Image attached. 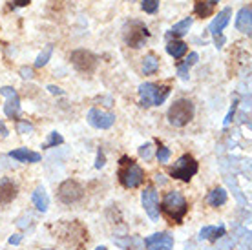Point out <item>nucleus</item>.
Masks as SVG:
<instances>
[{"instance_id":"obj_18","label":"nucleus","mask_w":252,"mask_h":250,"mask_svg":"<svg viewBox=\"0 0 252 250\" xmlns=\"http://www.w3.org/2000/svg\"><path fill=\"white\" fill-rule=\"evenodd\" d=\"M32 199H33V205L37 207L38 212H46L48 207H50V197H48V194H46V190L42 187L35 188Z\"/></svg>"},{"instance_id":"obj_1","label":"nucleus","mask_w":252,"mask_h":250,"mask_svg":"<svg viewBox=\"0 0 252 250\" xmlns=\"http://www.w3.org/2000/svg\"><path fill=\"white\" fill-rule=\"evenodd\" d=\"M117 175H119V181L125 188H137L145 183V170L126 156L121 157Z\"/></svg>"},{"instance_id":"obj_20","label":"nucleus","mask_w":252,"mask_h":250,"mask_svg":"<svg viewBox=\"0 0 252 250\" xmlns=\"http://www.w3.org/2000/svg\"><path fill=\"white\" fill-rule=\"evenodd\" d=\"M228 199V194L225 188H214L210 194H208L207 201L210 207H221V205H225Z\"/></svg>"},{"instance_id":"obj_21","label":"nucleus","mask_w":252,"mask_h":250,"mask_svg":"<svg viewBox=\"0 0 252 250\" xmlns=\"http://www.w3.org/2000/svg\"><path fill=\"white\" fill-rule=\"evenodd\" d=\"M197 59H199V55L192 51V53L187 57V61H185L183 64H179V66H177V75L181 77L183 81H189V71H190V68H192V66L197 62Z\"/></svg>"},{"instance_id":"obj_25","label":"nucleus","mask_w":252,"mask_h":250,"mask_svg":"<svg viewBox=\"0 0 252 250\" xmlns=\"http://www.w3.org/2000/svg\"><path fill=\"white\" fill-rule=\"evenodd\" d=\"M51 53H53V44H48L44 50L38 53V57L35 59V68H42V66H46L48 64V61L51 59Z\"/></svg>"},{"instance_id":"obj_11","label":"nucleus","mask_w":252,"mask_h":250,"mask_svg":"<svg viewBox=\"0 0 252 250\" xmlns=\"http://www.w3.org/2000/svg\"><path fill=\"white\" fill-rule=\"evenodd\" d=\"M146 250H172L174 249V238L166 232H159L145 239Z\"/></svg>"},{"instance_id":"obj_28","label":"nucleus","mask_w":252,"mask_h":250,"mask_svg":"<svg viewBox=\"0 0 252 250\" xmlns=\"http://www.w3.org/2000/svg\"><path fill=\"white\" fill-rule=\"evenodd\" d=\"M141 7H143V11H145V13H150V15H154V13L159 9V0H143Z\"/></svg>"},{"instance_id":"obj_7","label":"nucleus","mask_w":252,"mask_h":250,"mask_svg":"<svg viewBox=\"0 0 252 250\" xmlns=\"http://www.w3.org/2000/svg\"><path fill=\"white\" fill-rule=\"evenodd\" d=\"M69 61L75 66L77 71H81V73H94L99 66V57L94 55L88 50H75L69 57Z\"/></svg>"},{"instance_id":"obj_10","label":"nucleus","mask_w":252,"mask_h":250,"mask_svg":"<svg viewBox=\"0 0 252 250\" xmlns=\"http://www.w3.org/2000/svg\"><path fill=\"white\" fill-rule=\"evenodd\" d=\"M88 123H90V126H94L97 130H108V128L114 126L115 115L110 112H104V110L92 108L88 112Z\"/></svg>"},{"instance_id":"obj_23","label":"nucleus","mask_w":252,"mask_h":250,"mask_svg":"<svg viewBox=\"0 0 252 250\" xmlns=\"http://www.w3.org/2000/svg\"><path fill=\"white\" fill-rule=\"evenodd\" d=\"M159 69V59L154 53H148L143 61V73L145 75H154Z\"/></svg>"},{"instance_id":"obj_41","label":"nucleus","mask_w":252,"mask_h":250,"mask_svg":"<svg viewBox=\"0 0 252 250\" xmlns=\"http://www.w3.org/2000/svg\"><path fill=\"white\" fill-rule=\"evenodd\" d=\"M44 250H51V249H44Z\"/></svg>"},{"instance_id":"obj_3","label":"nucleus","mask_w":252,"mask_h":250,"mask_svg":"<svg viewBox=\"0 0 252 250\" xmlns=\"http://www.w3.org/2000/svg\"><path fill=\"white\" fill-rule=\"evenodd\" d=\"M123 38L125 42L133 48V50H139L146 44V40L150 38V31L141 20H130L123 26Z\"/></svg>"},{"instance_id":"obj_37","label":"nucleus","mask_w":252,"mask_h":250,"mask_svg":"<svg viewBox=\"0 0 252 250\" xmlns=\"http://www.w3.org/2000/svg\"><path fill=\"white\" fill-rule=\"evenodd\" d=\"M20 239H22V236H19V234H15V236H11L9 238V245H19Z\"/></svg>"},{"instance_id":"obj_15","label":"nucleus","mask_w":252,"mask_h":250,"mask_svg":"<svg viewBox=\"0 0 252 250\" xmlns=\"http://www.w3.org/2000/svg\"><path fill=\"white\" fill-rule=\"evenodd\" d=\"M236 28H238V31L245 33V35H251V31H252V7L251 6H245L240 9L238 17H236Z\"/></svg>"},{"instance_id":"obj_17","label":"nucleus","mask_w":252,"mask_h":250,"mask_svg":"<svg viewBox=\"0 0 252 250\" xmlns=\"http://www.w3.org/2000/svg\"><path fill=\"white\" fill-rule=\"evenodd\" d=\"M199 238L208 239V241H212V243H218L221 238H225V226H223V225H220V226H205V228H201Z\"/></svg>"},{"instance_id":"obj_4","label":"nucleus","mask_w":252,"mask_h":250,"mask_svg":"<svg viewBox=\"0 0 252 250\" xmlns=\"http://www.w3.org/2000/svg\"><path fill=\"white\" fill-rule=\"evenodd\" d=\"M161 208L176 223H181L185 219V216H187V212H189V205H187L185 197L179 192H168V194L164 195Z\"/></svg>"},{"instance_id":"obj_31","label":"nucleus","mask_w":252,"mask_h":250,"mask_svg":"<svg viewBox=\"0 0 252 250\" xmlns=\"http://www.w3.org/2000/svg\"><path fill=\"white\" fill-rule=\"evenodd\" d=\"M139 156L141 157H145L146 161L152 157V144H143L141 148H139Z\"/></svg>"},{"instance_id":"obj_38","label":"nucleus","mask_w":252,"mask_h":250,"mask_svg":"<svg viewBox=\"0 0 252 250\" xmlns=\"http://www.w3.org/2000/svg\"><path fill=\"white\" fill-rule=\"evenodd\" d=\"M223 44H225V37H221V35H218V37H216V48L220 50V48L223 46Z\"/></svg>"},{"instance_id":"obj_2","label":"nucleus","mask_w":252,"mask_h":250,"mask_svg":"<svg viewBox=\"0 0 252 250\" xmlns=\"http://www.w3.org/2000/svg\"><path fill=\"white\" fill-rule=\"evenodd\" d=\"M194 102L189 99H179L176 100L170 108H168V123L176 128H183L194 119Z\"/></svg>"},{"instance_id":"obj_14","label":"nucleus","mask_w":252,"mask_h":250,"mask_svg":"<svg viewBox=\"0 0 252 250\" xmlns=\"http://www.w3.org/2000/svg\"><path fill=\"white\" fill-rule=\"evenodd\" d=\"M158 84H152V82H145V84L139 86V102H141V106H154V99H156V94H158Z\"/></svg>"},{"instance_id":"obj_16","label":"nucleus","mask_w":252,"mask_h":250,"mask_svg":"<svg viewBox=\"0 0 252 250\" xmlns=\"http://www.w3.org/2000/svg\"><path fill=\"white\" fill-rule=\"evenodd\" d=\"M9 157L15 159V161H19V163H38L42 159V156L38 152H32L28 150V148H17V150H13L9 154Z\"/></svg>"},{"instance_id":"obj_26","label":"nucleus","mask_w":252,"mask_h":250,"mask_svg":"<svg viewBox=\"0 0 252 250\" xmlns=\"http://www.w3.org/2000/svg\"><path fill=\"white\" fill-rule=\"evenodd\" d=\"M64 143V137L59 133V131H51L50 137H48V141H46L44 144H42V148H55V146H59V144Z\"/></svg>"},{"instance_id":"obj_19","label":"nucleus","mask_w":252,"mask_h":250,"mask_svg":"<svg viewBox=\"0 0 252 250\" xmlns=\"http://www.w3.org/2000/svg\"><path fill=\"white\" fill-rule=\"evenodd\" d=\"M192 22H194V19H192V17H187V19H183L181 22L174 24V28L168 31V35H166V37L176 38V37H183V35H187V33H189V30H190V26H192Z\"/></svg>"},{"instance_id":"obj_24","label":"nucleus","mask_w":252,"mask_h":250,"mask_svg":"<svg viewBox=\"0 0 252 250\" xmlns=\"http://www.w3.org/2000/svg\"><path fill=\"white\" fill-rule=\"evenodd\" d=\"M194 11H195V15H199L201 19H207V17L212 15L214 6H212V4H208L207 0H197V2H195V6H194Z\"/></svg>"},{"instance_id":"obj_40","label":"nucleus","mask_w":252,"mask_h":250,"mask_svg":"<svg viewBox=\"0 0 252 250\" xmlns=\"http://www.w3.org/2000/svg\"><path fill=\"white\" fill-rule=\"evenodd\" d=\"M95 250H106V247H97Z\"/></svg>"},{"instance_id":"obj_29","label":"nucleus","mask_w":252,"mask_h":250,"mask_svg":"<svg viewBox=\"0 0 252 250\" xmlns=\"http://www.w3.org/2000/svg\"><path fill=\"white\" fill-rule=\"evenodd\" d=\"M158 161L159 163H166L168 159H170V150L166 148V146H163V144H159V148H158Z\"/></svg>"},{"instance_id":"obj_27","label":"nucleus","mask_w":252,"mask_h":250,"mask_svg":"<svg viewBox=\"0 0 252 250\" xmlns=\"http://www.w3.org/2000/svg\"><path fill=\"white\" fill-rule=\"evenodd\" d=\"M170 95V88L168 86H159L158 88V94H156V99H154V106H161L166 97Z\"/></svg>"},{"instance_id":"obj_35","label":"nucleus","mask_w":252,"mask_h":250,"mask_svg":"<svg viewBox=\"0 0 252 250\" xmlns=\"http://www.w3.org/2000/svg\"><path fill=\"white\" fill-rule=\"evenodd\" d=\"M30 4V0H13V7H24Z\"/></svg>"},{"instance_id":"obj_6","label":"nucleus","mask_w":252,"mask_h":250,"mask_svg":"<svg viewBox=\"0 0 252 250\" xmlns=\"http://www.w3.org/2000/svg\"><path fill=\"white\" fill-rule=\"evenodd\" d=\"M57 197L64 205H73L77 201H81L84 197V188L81 183H77L75 179H66L61 183V187L57 190Z\"/></svg>"},{"instance_id":"obj_34","label":"nucleus","mask_w":252,"mask_h":250,"mask_svg":"<svg viewBox=\"0 0 252 250\" xmlns=\"http://www.w3.org/2000/svg\"><path fill=\"white\" fill-rule=\"evenodd\" d=\"M48 90H50V94H53V95H64L63 90H61V88H57V86H53V84H50V86H48Z\"/></svg>"},{"instance_id":"obj_8","label":"nucleus","mask_w":252,"mask_h":250,"mask_svg":"<svg viewBox=\"0 0 252 250\" xmlns=\"http://www.w3.org/2000/svg\"><path fill=\"white\" fill-rule=\"evenodd\" d=\"M141 201H143V208H145L146 216L152 219V221H159V197H158V190L148 185V187L143 190V195H141Z\"/></svg>"},{"instance_id":"obj_12","label":"nucleus","mask_w":252,"mask_h":250,"mask_svg":"<svg viewBox=\"0 0 252 250\" xmlns=\"http://www.w3.org/2000/svg\"><path fill=\"white\" fill-rule=\"evenodd\" d=\"M17 194H19L17 185H15L11 179L2 177V179H0V205H9V203H13V199L17 197Z\"/></svg>"},{"instance_id":"obj_9","label":"nucleus","mask_w":252,"mask_h":250,"mask_svg":"<svg viewBox=\"0 0 252 250\" xmlns=\"http://www.w3.org/2000/svg\"><path fill=\"white\" fill-rule=\"evenodd\" d=\"M0 94L6 97V106H4V113L9 119H19L20 117V99L19 94L15 92V88L4 86L0 88Z\"/></svg>"},{"instance_id":"obj_13","label":"nucleus","mask_w":252,"mask_h":250,"mask_svg":"<svg viewBox=\"0 0 252 250\" xmlns=\"http://www.w3.org/2000/svg\"><path fill=\"white\" fill-rule=\"evenodd\" d=\"M230 17H232V9H230V7H225L223 11H220V13H218V15L214 17V20H212V24L208 26V31L212 33L214 37L221 35V31L225 30V26L228 24V20H230Z\"/></svg>"},{"instance_id":"obj_5","label":"nucleus","mask_w":252,"mask_h":250,"mask_svg":"<svg viewBox=\"0 0 252 250\" xmlns=\"http://www.w3.org/2000/svg\"><path fill=\"white\" fill-rule=\"evenodd\" d=\"M197 170H199L197 161L190 154H185V156L179 157V161L170 168V175L174 179H181V181L189 183L197 174Z\"/></svg>"},{"instance_id":"obj_30","label":"nucleus","mask_w":252,"mask_h":250,"mask_svg":"<svg viewBox=\"0 0 252 250\" xmlns=\"http://www.w3.org/2000/svg\"><path fill=\"white\" fill-rule=\"evenodd\" d=\"M17 131H19V133H32L33 125L28 123V121H19V123H17Z\"/></svg>"},{"instance_id":"obj_36","label":"nucleus","mask_w":252,"mask_h":250,"mask_svg":"<svg viewBox=\"0 0 252 250\" xmlns=\"http://www.w3.org/2000/svg\"><path fill=\"white\" fill-rule=\"evenodd\" d=\"M0 135H2V137H7V135H9V131H7L6 125H4L2 121H0Z\"/></svg>"},{"instance_id":"obj_39","label":"nucleus","mask_w":252,"mask_h":250,"mask_svg":"<svg viewBox=\"0 0 252 250\" xmlns=\"http://www.w3.org/2000/svg\"><path fill=\"white\" fill-rule=\"evenodd\" d=\"M207 2H208V4H212V6H214L216 2H220V0H207Z\"/></svg>"},{"instance_id":"obj_32","label":"nucleus","mask_w":252,"mask_h":250,"mask_svg":"<svg viewBox=\"0 0 252 250\" xmlns=\"http://www.w3.org/2000/svg\"><path fill=\"white\" fill-rule=\"evenodd\" d=\"M104 164H106V157H104V152L99 150V152H97V163H95V168L101 170Z\"/></svg>"},{"instance_id":"obj_33","label":"nucleus","mask_w":252,"mask_h":250,"mask_svg":"<svg viewBox=\"0 0 252 250\" xmlns=\"http://www.w3.org/2000/svg\"><path fill=\"white\" fill-rule=\"evenodd\" d=\"M20 75H22V79H33V69L32 68H20Z\"/></svg>"},{"instance_id":"obj_22","label":"nucleus","mask_w":252,"mask_h":250,"mask_svg":"<svg viewBox=\"0 0 252 250\" xmlns=\"http://www.w3.org/2000/svg\"><path fill=\"white\" fill-rule=\"evenodd\" d=\"M166 51L168 55H172L174 59H181V57L187 53V44L183 40H170L166 44Z\"/></svg>"}]
</instances>
